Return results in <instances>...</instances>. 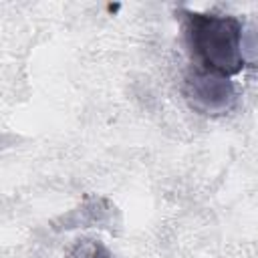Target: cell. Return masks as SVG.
<instances>
[{
	"mask_svg": "<svg viewBox=\"0 0 258 258\" xmlns=\"http://www.w3.org/2000/svg\"><path fill=\"white\" fill-rule=\"evenodd\" d=\"M187 48L202 71L232 77L246 69L242 52V24L236 16L181 10Z\"/></svg>",
	"mask_w": 258,
	"mask_h": 258,
	"instance_id": "1",
	"label": "cell"
},
{
	"mask_svg": "<svg viewBox=\"0 0 258 258\" xmlns=\"http://www.w3.org/2000/svg\"><path fill=\"white\" fill-rule=\"evenodd\" d=\"M183 95L189 107L202 115H222L230 111L236 101V91L228 77L214 75L202 69L187 73Z\"/></svg>",
	"mask_w": 258,
	"mask_h": 258,
	"instance_id": "2",
	"label": "cell"
},
{
	"mask_svg": "<svg viewBox=\"0 0 258 258\" xmlns=\"http://www.w3.org/2000/svg\"><path fill=\"white\" fill-rule=\"evenodd\" d=\"M69 258H113L111 252L97 240H81L69 252Z\"/></svg>",
	"mask_w": 258,
	"mask_h": 258,
	"instance_id": "3",
	"label": "cell"
}]
</instances>
